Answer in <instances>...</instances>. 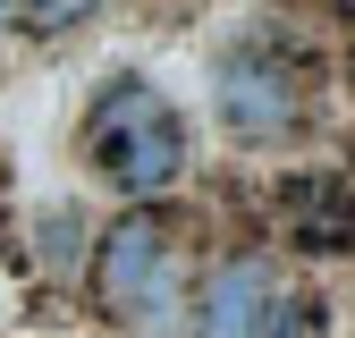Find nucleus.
I'll list each match as a JSON object with an SVG mask.
<instances>
[{"label":"nucleus","instance_id":"1","mask_svg":"<svg viewBox=\"0 0 355 338\" xmlns=\"http://www.w3.org/2000/svg\"><path fill=\"white\" fill-rule=\"evenodd\" d=\"M76 144H85V169L110 186V195H169L178 178H187V110H178L153 76H110L94 102H85V127H76Z\"/></svg>","mask_w":355,"mask_h":338},{"label":"nucleus","instance_id":"2","mask_svg":"<svg viewBox=\"0 0 355 338\" xmlns=\"http://www.w3.org/2000/svg\"><path fill=\"white\" fill-rule=\"evenodd\" d=\"M169 229L153 220V211H119V220L102 229V254H94V296L102 313L119 321H144L169 305Z\"/></svg>","mask_w":355,"mask_h":338},{"label":"nucleus","instance_id":"3","mask_svg":"<svg viewBox=\"0 0 355 338\" xmlns=\"http://www.w3.org/2000/svg\"><path fill=\"white\" fill-rule=\"evenodd\" d=\"M220 118H229L237 136H254V144L296 136V127H304V84L271 51H237L229 68H220Z\"/></svg>","mask_w":355,"mask_h":338},{"label":"nucleus","instance_id":"4","mask_svg":"<svg viewBox=\"0 0 355 338\" xmlns=\"http://www.w3.org/2000/svg\"><path fill=\"white\" fill-rule=\"evenodd\" d=\"M262 313H271V271L254 254H229L203 287V338H262Z\"/></svg>","mask_w":355,"mask_h":338},{"label":"nucleus","instance_id":"5","mask_svg":"<svg viewBox=\"0 0 355 338\" xmlns=\"http://www.w3.org/2000/svg\"><path fill=\"white\" fill-rule=\"evenodd\" d=\"M102 0H9V17L17 26H34V34H68V26H85Z\"/></svg>","mask_w":355,"mask_h":338}]
</instances>
